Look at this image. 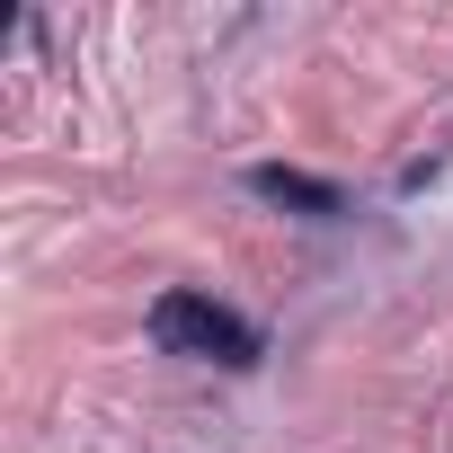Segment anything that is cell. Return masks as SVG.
Wrapping results in <instances>:
<instances>
[{"label":"cell","mask_w":453,"mask_h":453,"mask_svg":"<svg viewBox=\"0 0 453 453\" xmlns=\"http://www.w3.org/2000/svg\"><path fill=\"white\" fill-rule=\"evenodd\" d=\"M151 338L178 347V356H213V365H258V329H250L241 311H222V303L187 294V285L151 303Z\"/></svg>","instance_id":"6da1fadb"},{"label":"cell","mask_w":453,"mask_h":453,"mask_svg":"<svg viewBox=\"0 0 453 453\" xmlns=\"http://www.w3.org/2000/svg\"><path fill=\"white\" fill-rule=\"evenodd\" d=\"M258 196L267 204H294V213H338V187L329 178H303V169H258Z\"/></svg>","instance_id":"7a4b0ae2"}]
</instances>
